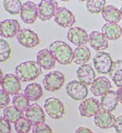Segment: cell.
<instances>
[{
  "label": "cell",
  "mask_w": 122,
  "mask_h": 133,
  "mask_svg": "<svg viewBox=\"0 0 122 133\" xmlns=\"http://www.w3.org/2000/svg\"><path fill=\"white\" fill-rule=\"evenodd\" d=\"M109 75L110 76V78L117 87L119 88L122 87V60L121 59H117L113 62Z\"/></svg>",
  "instance_id": "obj_25"
},
{
  "label": "cell",
  "mask_w": 122,
  "mask_h": 133,
  "mask_svg": "<svg viewBox=\"0 0 122 133\" xmlns=\"http://www.w3.org/2000/svg\"><path fill=\"white\" fill-rule=\"evenodd\" d=\"M118 102L119 100L117 92L110 90L102 96L100 100L101 108L105 111L112 112L117 108Z\"/></svg>",
  "instance_id": "obj_21"
},
{
  "label": "cell",
  "mask_w": 122,
  "mask_h": 133,
  "mask_svg": "<svg viewBox=\"0 0 122 133\" xmlns=\"http://www.w3.org/2000/svg\"><path fill=\"white\" fill-rule=\"evenodd\" d=\"M113 127L117 131V133H122V115H120L116 118Z\"/></svg>",
  "instance_id": "obj_36"
},
{
  "label": "cell",
  "mask_w": 122,
  "mask_h": 133,
  "mask_svg": "<svg viewBox=\"0 0 122 133\" xmlns=\"http://www.w3.org/2000/svg\"><path fill=\"white\" fill-rule=\"evenodd\" d=\"M22 4L20 0H4L3 6L5 10L10 14H21Z\"/></svg>",
  "instance_id": "obj_29"
},
{
  "label": "cell",
  "mask_w": 122,
  "mask_h": 133,
  "mask_svg": "<svg viewBox=\"0 0 122 133\" xmlns=\"http://www.w3.org/2000/svg\"><path fill=\"white\" fill-rule=\"evenodd\" d=\"M120 16H121V19H122V6L120 9Z\"/></svg>",
  "instance_id": "obj_39"
},
{
  "label": "cell",
  "mask_w": 122,
  "mask_h": 133,
  "mask_svg": "<svg viewBox=\"0 0 122 133\" xmlns=\"http://www.w3.org/2000/svg\"><path fill=\"white\" fill-rule=\"evenodd\" d=\"M36 62L45 70H50L55 66L56 59L50 49H43L37 53Z\"/></svg>",
  "instance_id": "obj_17"
},
{
  "label": "cell",
  "mask_w": 122,
  "mask_h": 133,
  "mask_svg": "<svg viewBox=\"0 0 122 133\" xmlns=\"http://www.w3.org/2000/svg\"><path fill=\"white\" fill-rule=\"evenodd\" d=\"M24 93L30 101H36L43 96V89L38 83H31L26 86Z\"/></svg>",
  "instance_id": "obj_26"
},
{
  "label": "cell",
  "mask_w": 122,
  "mask_h": 133,
  "mask_svg": "<svg viewBox=\"0 0 122 133\" xmlns=\"http://www.w3.org/2000/svg\"><path fill=\"white\" fill-rule=\"evenodd\" d=\"M101 108L100 102L94 98H88L82 100L79 106V111L82 117H90L95 116Z\"/></svg>",
  "instance_id": "obj_10"
},
{
  "label": "cell",
  "mask_w": 122,
  "mask_h": 133,
  "mask_svg": "<svg viewBox=\"0 0 122 133\" xmlns=\"http://www.w3.org/2000/svg\"><path fill=\"white\" fill-rule=\"evenodd\" d=\"M78 81L85 85H91L95 80V73L90 64L81 65L77 71Z\"/></svg>",
  "instance_id": "obj_19"
},
{
  "label": "cell",
  "mask_w": 122,
  "mask_h": 133,
  "mask_svg": "<svg viewBox=\"0 0 122 133\" xmlns=\"http://www.w3.org/2000/svg\"><path fill=\"white\" fill-rule=\"evenodd\" d=\"M93 63L95 70L100 74H109L113 61L109 55V53L104 51L98 52L94 58Z\"/></svg>",
  "instance_id": "obj_4"
},
{
  "label": "cell",
  "mask_w": 122,
  "mask_h": 133,
  "mask_svg": "<svg viewBox=\"0 0 122 133\" xmlns=\"http://www.w3.org/2000/svg\"><path fill=\"white\" fill-rule=\"evenodd\" d=\"M32 125L31 122L26 117H23L14 124V128L18 133H28L32 128Z\"/></svg>",
  "instance_id": "obj_31"
},
{
  "label": "cell",
  "mask_w": 122,
  "mask_h": 133,
  "mask_svg": "<svg viewBox=\"0 0 122 133\" xmlns=\"http://www.w3.org/2000/svg\"><path fill=\"white\" fill-rule=\"evenodd\" d=\"M20 15L24 23L27 24L35 23L38 17V6L32 1L25 3L22 6Z\"/></svg>",
  "instance_id": "obj_12"
},
{
  "label": "cell",
  "mask_w": 122,
  "mask_h": 133,
  "mask_svg": "<svg viewBox=\"0 0 122 133\" xmlns=\"http://www.w3.org/2000/svg\"><path fill=\"white\" fill-rule=\"evenodd\" d=\"M91 52L87 46L77 47L73 51V62L77 64L84 65L86 64L90 59Z\"/></svg>",
  "instance_id": "obj_24"
},
{
  "label": "cell",
  "mask_w": 122,
  "mask_h": 133,
  "mask_svg": "<svg viewBox=\"0 0 122 133\" xmlns=\"http://www.w3.org/2000/svg\"><path fill=\"white\" fill-rule=\"evenodd\" d=\"M12 103L13 105L22 113L25 112L31 106L30 100L25 96V94H21V93H18L15 95L13 98Z\"/></svg>",
  "instance_id": "obj_28"
},
{
  "label": "cell",
  "mask_w": 122,
  "mask_h": 133,
  "mask_svg": "<svg viewBox=\"0 0 122 133\" xmlns=\"http://www.w3.org/2000/svg\"><path fill=\"white\" fill-rule=\"evenodd\" d=\"M106 3L105 0H88L86 6L88 12L91 14H98L102 13L103 8L106 6Z\"/></svg>",
  "instance_id": "obj_30"
},
{
  "label": "cell",
  "mask_w": 122,
  "mask_h": 133,
  "mask_svg": "<svg viewBox=\"0 0 122 133\" xmlns=\"http://www.w3.org/2000/svg\"><path fill=\"white\" fill-rule=\"evenodd\" d=\"M49 49L55 59L61 64L68 65L73 60V51L65 42L54 41L50 44Z\"/></svg>",
  "instance_id": "obj_2"
},
{
  "label": "cell",
  "mask_w": 122,
  "mask_h": 133,
  "mask_svg": "<svg viewBox=\"0 0 122 133\" xmlns=\"http://www.w3.org/2000/svg\"><path fill=\"white\" fill-rule=\"evenodd\" d=\"M95 124L102 129H108L114 126L116 117L110 112L100 110L94 118Z\"/></svg>",
  "instance_id": "obj_18"
},
{
  "label": "cell",
  "mask_w": 122,
  "mask_h": 133,
  "mask_svg": "<svg viewBox=\"0 0 122 133\" xmlns=\"http://www.w3.org/2000/svg\"><path fill=\"white\" fill-rule=\"evenodd\" d=\"M112 88L110 81L106 77H98L91 85V92L95 96H102Z\"/></svg>",
  "instance_id": "obj_16"
},
{
  "label": "cell",
  "mask_w": 122,
  "mask_h": 133,
  "mask_svg": "<svg viewBox=\"0 0 122 133\" xmlns=\"http://www.w3.org/2000/svg\"><path fill=\"white\" fill-rule=\"evenodd\" d=\"M75 133H93L92 131L85 127H79L76 131Z\"/></svg>",
  "instance_id": "obj_37"
},
{
  "label": "cell",
  "mask_w": 122,
  "mask_h": 133,
  "mask_svg": "<svg viewBox=\"0 0 122 133\" xmlns=\"http://www.w3.org/2000/svg\"><path fill=\"white\" fill-rule=\"evenodd\" d=\"M102 33L109 40H116L122 35V28L115 23H106L102 27Z\"/></svg>",
  "instance_id": "obj_22"
},
{
  "label": "cell",
  "mask_w": 122,
  "mask_h": 133,
  "mask_svg": "<svg viewBox=\"0 0 122 133\" xmlns=\"http://www.w3.org/2000/svg\"><path fill=\"white\" fill-rule=\"evenodd\" d=\"M58 4L54 0H43L38 5V17L43 21H46L54 17L57 9Z\"/></svg>",
  "instance_id": "obj_5"
},
{
  "label": "cell",
  "mask_w": 122,
  "mask_h": 133,
  "mask_svg": "<svg viewBox=\"0 0 122 133\" xmlns=\"http://www.w3.org/2000/svg\"><path fill=\"white\" fill-rule=\"evenodd\" d=\"M11 125L10 123L7 121L4 117L0 118V133H11Z\"/></svg>",
  "instance_id": "obj_35"
},
{
  "label": "cell",
  "mask_w": 122,
  "mask_h": 133,
  "mask_svg": "<svg viewBox=\"0 0 122 133\" xmlns=\"http://www.w3.org/2000/svg\"><path fill=\"white\" fill-rule=\"evenodd\" d=\"M54 21L62 28H70L75 24L76 19L73 14L66 7H59L54 17Z\"/></svg>",
  "instance_id": "obj_11"
},
{
  "label": "cell",
  "mask_w": 122,
  "mask_h": 133,
  "mask_svg": "<svg viewBox=\"0 0 122 133\" xmlns=\"http://www.w3.org/2000/svg\"><path fill=\"white\" fill-rule=\"evenodd\" d=\"M32 133H53V131L49 125L40 123L32 128Z\"/></svg>",
  "instance_id": "obj_33"
},
{
  "label": "cell",
  "mask_w": 122,
  "mask_h": 133,
  "mask_svg": "<svg viewBox=\"0 0 122 133\" xmlns=\"http://www.w3.org/2000/svg\"><path fill=\"white\" fill-rule=\"evenodd\" d=\"M18 42L26 48H35L39 44V38L38 35L31 29L23 28L17 35Z\"/></svg>",
  "instance_id": "obj_8"
},
{
  "label": "cell",
  "mask_w": 122,
  "mask_h": 133,
  "mask_svg": "<svg viewBox=\"0 0 122 133\" xmlns=\"http://www.w3.org/2000/svg\"><path fill=\"white\" fill-rule=\"evenodd\" d=\"M42 72V68L40 65L33 60L23 62L18 65L15 68V75L20 81L24 82L36 79Z\"/></svg>",
  "instance_id": "obj_1"
},
{
  "label": "cell",
  "mask_w": 122,
  "mask_h": 133,
  "mask_svg": "<svg viewBox=\"0 0 122 133\" xmlns=\"http://www.w3.org/2000/svg\"><path fill=\"white\" fill-rule=\"evenodd\" d=\"M44 109L47 114L54 119L62 118L65 113L63 103L58 99L50 97L46 99L44 103Z\"/></svg>",
  "instance_id": "obj_7"
},
{
  "label": "cell",
  "mask_w": 122,
  "mask_h": 133,
  "mask_svg": "<svg viewBox=\"0 0 122 133\" xmlns=\"http://www.w3.org/2000/svg\"><path fill=\"white\" fill-rule=\"evenodd\" d=\"M68 39L77 47L84 46L88 42L89 36L86 31L79 27H73L69 28L67 33Z\"/></svg>",
  "instance_id": "obj_13"
},
{
  "label": "cell",
  "mask_w": 122,
  "mask_h": 133,
  "mask_svg": "<svg viewBox=\"0 0 122 133\" xmlns=\"http://www.w3.org/2000/svg\"><path fill=\"white\" fill-rule=\"evenodd\" d=\"M66 91L69 96H70L75 100L85 99L88 93L87 85H85L78 80H73L69 82L66 85Z\"/></svg>",
  "instance_id": "obj_6"
},
{
  "label": "cell",
  "mask_w": 122,
  "mask_h": 133,
  "mask_svg": "<svg viewBox=\"0 0 122 133\" xmlns=\"http://www.w3.org/2000/svg\"><path fill=\"white\" fill-rule=\"evenodd\" d=\"M117 97H118L119 102L122 104V87H120V88H119L117 89Z\"/></svg>",
  "instance_id": "obj_38"
},
{
  "label": "cell",
  "mask_w": 122,
  "mask_h": 133,
  "mask_svg": "<svg viewBox=\"0 0 122 133\" xmlns=\"http://www.w3.org/2000/svg\"><path fill=\"white\" fill-rule=\"evenodd\" d=\"M102 16L103 19L109 23L117 24L121 19L120 10L112 5H107L103 8Z\"/></svg>",
  "instance_id": "obj_23"
},
{
  "label": "cell",
  "mask_w": 122,
  "mask_h": 133,
  "mask_svg": "<svg viewBox=\"0 0 122 133\" xmlns=\"http://www.w3.org/2000/svg\"><path fill=\"white\" fill-rule=\"evenodd\" d=\"M1 87L10 96L18 94L21 90V82L20 79L14 74L5 75L3 78L1 80Z\"/></svg>",
  "instance_id": "obj_9"
},
{
  "label": "cell",
  "mask_w": 122,
  "mask_h": 133,
  "mask_svg": "<svg viewBox=\"0 0 122 133\" xmlns=\"http://www.w3.org/2000/svg\"><path fill=\"white\" fill-rule=\"evenodd\" d=\"M21 26L17 20H4L0 23V35L4 38H14L21 31Z\"/></svg>",
  "instance_id": "obj_14"
},
{
  "label": "cell",
  "mask_w": 122,
  "mask_h": 133,
  "mask_svg": "<svg viewBox=\"0 0 122 133\" xmlns=\"http://www.w3.org/2000/svg\"><path fill=\"white\" fill-rule=\"evenodd\" d=\"M65 83L64 75L58 71H54L44 76L43 80V87L49 92L59 90Z\"/></svg>",
  "instance_id": "obj_3"
},
{
  "label": "cell",
  "mask_w": 122,
  "mask_h": 133,
  "mask_svg": "<svg viewBox=\"0 0 122 133\" xmlns=\"http://www.w3.org/2000/svg\"><path fill=\"white\" fill-rule=\"evenodd\" d=\"M10 95L1 89V90H0V108H7L10 103Z\"/></svg>",
  "instance_id": "obj_34"
},
{
  "label": "cell",
  "mask_w": 122,
  "mask_h": 133,
  "mask_svg": "<svg viewBox=\"0 0 122 133\" xmlns=\"http://www.w3.org/2000/svg\"><path fill=\"white\" fill-rule=\"evenodd\" d=\"M11 53V49L10 44L4 39L0 40V61L5 62L7 60Z\"/></svg>",
  "instance_id": "obj_32"
},
{
  "label": "cell",
  "mask_w": 122,
  "mask_h": 133,
  "mask_svg": "<svg viewBox=\"0 0 122 133\" xmlns=\"http://www.w3.org/2000/svg\"><path fill=\"white\" fill-rule=\"evenodd\" d=\"M88 42L91 48L99 52L107 49L109 46V42L106 37L102 32L97 31H94L89 35Z\"/></svg>",
  "instance_id": "obj_20"
},
{
  "label": "cell",
  "mask_w": 122,
  "mask_h": 133,
  "mask_svg": "<svg viewBox=\"0 0 122 133\" xmlns=\"http://www.w3.org/2000/svg\"><path fill=\"white\" fill-rule=\"evenodd\" d=\"M23 116L24 113L21 112L14 106H9L3 110V117L11 124H15Z\"/></svg>",
  "instance_id": "obj_27"
},
{
  "label": "cell",
  "mask_w": 122,
  "mask_h": 133,
  "mask_svg": "<svg viewBox=\"0 0 122 133\" xmlns=\"http://www.w3.org/2000/svg\"><path fill=\"white\" fill-rule=\"evenodd\" d=\"M25 117L34 126L45 121V114L41 107L37 103H34L28 107L25 111Z\"/></svg>",
  "instance_id": "obj_15"
}]
</instances>
